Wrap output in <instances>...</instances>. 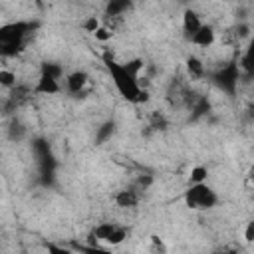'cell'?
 Wrapping results in <instances>:
<instances>
[{"instance_id":"1","label":"cell","mask_w":254,"mask_h":254,"mask_svg":"<svg viewBox=\"0 0 254 254\" xmlns=\"http://www.w3.org/2000/svg\"><path fill=\"white\" fill-rule=\"evenodd\" d=\"M103 64L109 71V77L115 85V89L119 91V95L123 99H127L129 103H147L149 101V91L141 85V77L133 75L129 71V67L117 60H113V56L109 52L103 54Z\"/></svg>"},{"instance_id":"25","label":"cell","mask_w":254,"mask_h":254,"mask_svg":"<svg viewBox=\"0 0 254 254\" xmlns=\"http://www.w3.org/2000/svg\"><path fill=\"white\" fill-rule=\"evenodd\" d=\"M151 127H153V129H165V127H167V119H165L161 113H153V117H151Z\"/></svg>"},{"instance_id":"6","label":"cell","mask_w":254,"mask_h":254,"mask_svg":"<svg viewBox=\"0 0 254 254\" xmlns=\"http://www.w3.org/2000/svg\"><path fill=\"white\" fill-rule=\"evenodd\" d=\"M129 230L117 222H99L91 234H89V244H99V246H119L127 240Z\"/></svg>"},{"instance_id":"24","label":"cell","mask_w":254,"mask_h":254,"mask_svg":"<svg viewBox=\"0 0 254 254\" xmlns=\"http://www.w3.org/2000/svg\"><path fill=\"white\" fill-rule=\"evenodd\" d=\"M46 252H48V254H71L69 248H65V246H62V244H56V242L46 244Z\"/></svg>"},{"instance_id":"7","label":"cell","mask_w":254,"mask_h":254,"mask_svg":"<svg viewBox=\"0 0 254 254\" xmlns=\"http://www.w3.org/2000/svg\"><path fill=\"white\" fill-rule=\"evenodd\" d=\"M87 85H89V75L83 69H75L65 75V89H67V93H71L75 97H79Z\"/></svg>"},{"instance_id":"8","label":"cell","mask_w":254,"mask_h":254,"mask_svg":"<svg viewBox=\"0 0 254 254\" xmlns=\"http://www.w3.org/2000/svg\"><path fill=\"white\" fill-rule=\"evenodd\" d=\"M113 200H115V204L119 208H135L139 204V200H141V192H139L137 187H127V189L117 190Z\"/></svg>"},{"instance_id":"9","label":"cell","mask_w":254,"mask_h":254,"mask_svg":"<svg viewBox=\"0 0 254 254\" xmlns=\"http://www.w3.org/2000/svg\"><path fill=\"white\" fill-rule=\"evenodd\" d=\"M200 28H202L200 16H198L192 8H187V10L183 12V34H185V38L190 42V38H192Z\"/></svg>"},{"instance_id":"3","label":"cell","mask_w":254,"mask_h":254,"mask_svg":"<svg viewBox=\"0 0 254 254\" xmlns=\"http://www.w3.org/2000/svg\"><path fill=\"white\" fill-rule=\"evenodd\" d=\"M32 153L36 157V163H38V177H40V183L44 187H50L54 183V175H56V157L52 153V147L46 139L38 137L32 141Z\"/></svg>"},{"instance_id":"28","label":"cell","mask_w":254,"mask_h":254,"mask_svg":"<svg viewBox=\"0 0 254 254\" xmlns=\"http://www.w3.org/2000/svg\"><path fill=\"white\" fill-rule=\"evenodd\" d=\"M244 238L246 242H254V218L246 224V230H244Z\"/></svg>"},{"instance_id":"10","label":"cell","mask_w":254,"mask_h":254,"mask_svg":"<svg viewBox=\"0 0 254 254\" xmlns=\"http://www.w3.org/2000/svg\"><path fill=\"white\" fill-rule=\"evenodd\" d=\"M133 8V4L129 0H111L105 4V22H113V20H119L123 18V14H127L129 10Z\"/></svg>"},{"instance_id":"2","label":"cell","mask_w":254,"mask_h":254,"mask_svg":"<svg viewBox=\"0 0 254 254\" xmlns=\"http://www.w3.org/2000/svg\"><path fill=\"white\" fill-rule=\"evenodd\" d=\"M40 28L38 20H16L0 26V56L14 58L24 48L34 30Z\"/></svg>"},{"instance_id":"30","label":"cell","mask_w":254,"mask_h":254,"mask_svg":"<svg viewBox=\"0 0 254 254\" xmlns=\"http://www.w3.org/2000/svg\"><path fill=\"white\" fill-rule=\"evenodd\" d=\"M250 181H252V185H254V169H250Z\"/></svg>"},{"instance_id":"14","label":"cell","mask_w":254,"mask_h":254,"mask_svg":"<svg viewBox=\"0 0 254 254\" xmlns=\"http://www.w3.org/2000/svg\"><path fill=\"white\" fill-rule=\"evenodd\" d=\"M185 64H187V71H189V75H190L192 79H202V77H204L206 67H204V64H202L200 58H196V56H189Z\"/></svg>"},{"instance_id":"18","label":"cell","mask_w":254,"mask_h":254,"mask_svg":"<svg viewBox=\"0 0 254 254\" xmlns=\"http://www.w3.org/2000/svg\"><path fill=\"white\" fill-rule=\"evenodd\" d=\"M6 133H8V139H10V141H20V139L24 137L26 129H24V125H22L16 117H12L10 123H8V127H6Z\"/></svg>"},{"instance_id":"26","label":"cell","mask_w":254,"mask_h":254,"mask_svg":"<svg viewBox=\"0 0 254 254\" xmlns=\"http://www.w3.org/2000/svg\"><path fill=\"white\" fill-rule=\"evenodd\" d=\"M151 244H153V252L155 254H167V248L163 244V240L159 236H151Z\"/></svg>"},{"instance_id":"21","label":"cell","mask_w":254,"mask_h":254,"mask_svg":"<svg viewBox=\"0 0 254 254\" xmlns=\"http://www.w3.org/2000/svg\"><path fill=\"white\" fill-rule=\"evenodd\" d=\"M0 85L2 87H6L8 91L12 89V87H16L18 85V81H16V73L12 71V69H0Z\"/></svg>"},{"instance_id":"23","label":"cell","mask_w":254,"mask_h":254,"mask_svg":"<svg viewBox=\"0 0 254 254\" xmlns=\"http://www.w3.org/2000/svg\"><path fill=\"white\" fill-rule=\"evenodd\" d=\"M93 36H95V40H99V42H107V40H111V36H113V28H109V26L103 24Z\"/></svg>"},{"instance_id":"16","label":"cell","mask_w":254,"mask_h":254,"mask_svg":"<svg viewBox=\"0 0 254 254\" xmlns=\"http://www.w3.org/2000/svg\"><path fill=\"white\" fill-rule=\"evenodd\" d=\"M115 133V121H105V123H101L99 127H97V133H95V143L97 145H101V143H105L107 139H111V135Z\"/></svg>"},{"instance_id":"19","label":"cell","mask_w":254,"mask_h":254,"mask_svg":"<svg viewBox=\"0 0 254 254\" xmlns=\"http://www.w3.org/2000/svg\"><path fill=\"white\" fill-rule=\"evenodd\" d=\"M208 179V169L202 167V165H196L190 169V175H189V181L190 185H200V183H206Z\"/></svg>"},{"instance_id":"15","label":"cell","mask_w":254,"mask_h":254,"mask_svg":"<svg viewBox=\"0 0 254 254\" xmlns=\"http://www.w3.org/2000/svg\"><path fill=\"white\" fill-rule=\"evenodd\" d=\"M208 111H210V103H208V99H206V97H202V95H198V97L194 99V103L190 105V119H192V121H196L198 117L206 115Z\"/></svg>"},{"instance_id":"27","label":"cell","mask_w":254,"mask_h":254,"mask_svg":"<svg viewBox=\"0 0 254 254\" xmlns=\"http://www.w3.org/2000/svg\"><path fill=\"white\" fill-rule=\"evenodd\" d=\"M151 183H153V177H151V175H143V177H139V179H137L135 187H137L139 190H145V189H147Z\"/></svg>"},{"instance_id":"11","label":"cell","mask_w":254,"mask_h":254,"mask_svg":"<svg viewBox=\"0 0 254 254\" xmlns=\"http://www.w3.org/2000/svg\"><path fill=\"white\" fill-rule=\"evenodd\" d=\"M62 89V83L46 73H40V77L36 79V85H34V93L38 95H54Z\"/></svg>"},{"instance_id":"5","label":"cell","mask_w":254,"mask_h":254,"mask_svg":"<svg viewBox=\"0 0 254 254\" xmlns=\"http://www.w3.org/2000/svg\"><path fill=\"white\" fill-rule=\"evenodd\" d=\"M185 204L190 208V210H210L218 204V194L214 192L212 187H208L206 183H200V185H190L185 194Z\"/></svg>"},{"instance_id":"12","label":"cell","mask_w":254,"mask_h":254,"mask_svg":"<svg viewBox=\"0 0 254 254\" xmlns=\"http://www.w3.org/2000/svg\"><path fill=\"white\" fill-rule=\"evenodd\" d=\"M216 40V32L210 24H202V28L190 38V44L192 46H198V48H210Z\"/></svg>"},{"instance_id":"4","label":"cell","mask_w":254,"mask_h":254,"mask_svg":"<svg viewBox=\"0 0 254 254\" xmlns=\"http://www.w3.org/2000/svg\"><path fill=\"white\" fill-rule=\"evenodd\" d=\"M242 69H240V64H238V60H230V62H226L224 65H220L212 75H210V79H212V83L220 89V91H224L226 95H234L236 93V89H238V83H240V79H242Z\"/></svg>"},{"instance_id":"17","label":"cell","mask_w":254,"mask_h":254,"mask_svg":"<svg viewBox=\"0 0 254 254\" xmlns=\"http://www.w3.org/2000/svg\"><path fill=\"white\" fill-rule=\"evenodd\" d=\"M40 73H46V75H50V77L62 81V77H64V67H62L60 64H56V62H44V64L40 65Z\"/></svg>"},{"instance_id":"22","label":"cell","mask_w":254,"mask_h":254,"mask_svg":"<svg viewBox=\"0 0 254 254\" xmlns=\"http://www.w3.org/2000/svg\"><path fill=\"white\" fill-rule=\"evenodd\" d=\"M101 26H103V24H101V20H99L97 16H89V18H85L83 24H81V28H83L85 32H91V34H95Z\"/></svg>"},{"instance_id":"20","label":"cell","mask_w":254,"mask_h":254,"mask_svg":"<svg viewBox=\"0 0 254 254\" xmlns=\"http://www.w3.org/2000/svg\"><path fill=\"white\" fill-rule=\"evenodd\" d=\"M75 250L79 254H115L111 250H107L105 246H99V244H73Z\"/></svg>"},{"instance_id":"29","label":"cell","mask_w":254,"mask_h":254,"mask_svg":"<svg viewBox=\"0 0 254 254\" xmlns=\"http://www.w3.org/2000/svg\"><path fill=\"white\" fill-rule=\"evenodd\" d=\"M210 254H238V250L234 246H222V248H216L212 250Z\"/></svg>"},{"instance_id":"13","label":"cell","mask_w":254,"mask_h":254,"mask_svg":"<svg viewBox=\"0 0 254 254\" xmlns=\"http://www.w3.org/2000/svg\"><path fill=\"white\" fill-rule=\"evenodd\" d=\"M238 64H240V69L244 75H254V32L248 38V46H246L244 54L240 56Z\"/></svg>"}]
</instances>
